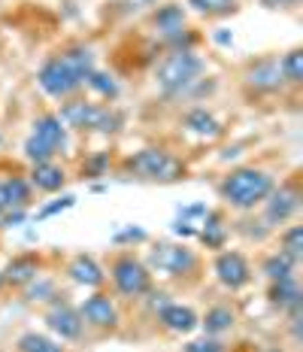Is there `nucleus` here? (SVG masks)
<instances>
[{
  "label": "nucleus",
  "mask_w": 303,
  "mask_h": 352,
  "mask_svg": "<svg viewBox=\"0 0 303 352\" xmlns=\"http://www.w3.org/2000/svg\"><path fill=\"white\" fill-rule=\"evenodd\" d=\"M113 173L118 179L128 182H143V186H176V182L188 179V161L173 152L170 146L152 143L137 152L115 158Z\"/></svg>",
  "instance_id": "nucleus-1"
},
{
  "label": "nucleus",
  "mask_w": 303,
  "mask_h": 352,
  "mask_svg": "<svg viewBox=\"0 0 303 352\" xmlns=\"http://www.w3.org/2000/svg\"><path fill=\"white\" fill-rule=\"evenodd\" d=\"M276 182H279V176L264 164H234L216 182V195L225 210L252 212L267 201V195L273 192Z\"/></svg>",
  "instance_id": "nucleus-2"
},
{
  "label": "nucleus",
  "mask_w": 303,
  "mask_h": 352,
  "mask_svg": "<svg viewBox=\"0 0 303 352\" xmlns=\"http://www.w3.org/2000/svg\"><path fill=\"white\" fill-rule=\"evenodd\" d=\"M64 128L79 137H115L124 128V113L109 100H94L85 91L61 100L58 107Z\"/></svg>",
  "instance_id": "nucleus-3"
},
{
  "label": "nucleus",
  "mask_w": 303,
  "mask_h": 352,
  "mask_svg": "<svg viewBox=\"0 0 303 352\" xmlns=\"http://www.w3.org/2000/svg\"><path fill=\"white\" fill-rule=\"evenodd\" d=\"M100 264L106 274V289L115 295L118 304H139L155 289L152 270L134 249H109Z\"/></svg>",
  "instance_id": "nucleus-4"
},
{
  "label": "nucleus",
  "mask_w": 303,
  "mask_h": 352,
  "mask_svg": "<svg viewBox=\"0 0 303 352\" xmlns=\"http://www.w3.org/2000/svg\"><path fill=\"white\" fill-rule=\"evenodd\" d=\"M143 261L152 276L173 285H194L203 276V255L182 240H155Z\"/></svg>",
  "instance_id": "nucleus-5"
},
{
  "label": "nucleus",
  "mask_w": 303,
  "mask_h": 352,
  "mask_svg": "<svg viewBox=\"0 0 303 352\" xmlns=\"http://www.w3.org/2000/svg\"><path fill=\"white\" fill-rule=\"evenodd\" d=\"M79 307V316L85 322V337L88 343H103V340H115L122 337L124 328V313L122 304L115 300L113 292L103 285V289H94L88 298H82Z\"/></svg>",
  "instance_id": "nucleus-6"
},
{
  "label": "nucleus",
  "mask_w": 303,
  "mask_h": 352,
  "mask_svg": "<svg viewBox=\"0 0 303 352\" xmlns=\"http://www.w3.org/2000/svg\"><path fill=\"white\" fill-rule=\"evenodd\" d=\"M240 91L249 104H267L285 94L282 73H279V55H255L240 70Z\"/></svg>",
  "instance_id": "nucleus-7"
},
{
  "label": "nucleus",
  "mask_w": 303,
  "mask_h": 352,
  "mask_svg": "<svg viewBox=\"0 0 303 352\" xmlns=\"http://www.w3.org/2000/svg\"><path fill=\"white\" fill-rule=\"evenodd\" d=\"M303 210V182H300V170L279 176V182L273 186V192L267 195V201L258 207L261 219L267 222L270 231L285 228L288 222H298Z\"/></svg>",
  "instance_id": "nucleus-8"
},
{
  "label": "nucleus",
  "mask_w": 303,
  "mask_h": 352,
  "mask_svg": "<svg viewBox=\"0 0 303 352\" xmlns=\"http://www.w3.org/2000/svg\"><path fill=\"white\" fill-rule=\"evenodd\" d=\"M43 322H46L52 337H58V340L67 343V346H73V349L88 343L85 322H82V316H79V307L73 304V300H67V295H61V292L43 307Z\"/></svg>",
  "instance_id": "nucleus-9"
},
{
  "label": "nucleus",
  "mask_w": 303,
  "mask_h": 352,
  "mask_svg": "<svg viewBox=\"0 0 303 352\" xmlns=\"http://www.w3.org/2000/svg\"><path fill=\"white\" fill-rule=\"evenodd\" d=\"M212 274L227 295H240L255 283V264L243 249H218L212 252Z\"/></svg>",
  "instance_id": "nucleus-10"
},
{
  "label": "nucleus",
  "mask_w": 303,
  "mask_h": 352,
  "mask_svg": "<svg viewBox=\"0 0 303 352\" xmlns=\"http://www.w3.org/2000/svg\"><path fill=\"white\" fill-rule=\"evenodd\" d=\"M36 85L43 88V94L52 100H67L73 98V94H79V91H85V82L76 76V73L70 70V64L64 61L58 52H52L43 58V64H40V70H36Z\"/></svg>",
  "instance_id": "nucleus-11"
},
{
  "label": "nucleus",
  "mask_w": 303,
  "mask_h": 352,
  "mask_svg": "<svg viewBox=\"0 0 303 352\" xmlns=\"http://www.w3.org/2000/svg\"><path fill=\"white\" fill-rule=\"evenodd\" d=\"M149 322H152L155 334H161L164 340H186V337L197 334V328H201V313L191 304L167 300L161 310L152 313Z\"/></svg>",
  "instance_id": "nucleus-12"
},
{
  "label": "nucleus",
  "mask_w": 303,
  "mask_h": 352,
  "mask_svg": "<svg viewBox=\"0 0 303 352\" xmlns=\"http://www.w3.org/2000/svg\"><path fill=\"white\" fill-rule=\"evenodd\" d=\"M43 274H46V255H43L40 249H21V252L12 255V258L3 264V270H0L6 292H19V295L31 283L40 280Z\"/></svg>",
  "instance_id": "nucleus-13"
},
{
  "label": "nucleus",
  "mask_w": 303,
  "mask_h": 352,
  "mask_svg": "<svg viewBox=\"0 0 303 352\" xmlns=\"http://www.w3.org/2000/svg\"><path fill=\"white\" fill-rule=\"evenodd\" d=\"M31 137H36V140L46 146V149L55 152V158H61V155H67V152H70V131L64 128L58 109H43V113L34 116Z\"/></svg>",
  "instance_id": "nucleus-14"
},
{
  "label": "nucleus",
  "mask_w": 303,
  "mask_h": 352,
  "mask_svg": "<svg viewBox=\"0 0 303 352\" xmlns=\"http://www.w3.org/2000/svg\"><path fill=\"white\" fill-rule=\"evenodd\" d=\"M188 28V16H186V6L182 3H161L152 6V16H149V34L155 40L164 46V52L170 49L173 36H179Z\"/></svg>",
  "instance_id": "nucleus-15"
},
{
  "label": "nucleus",
  "mask_w": 303,
  "mask_h": 352,
  "mask_svg": "<svg viewBox=\"0 0 303 352\" xmlns=\"http://www.w3.org/2000/svg\"><path fill=\"white\" fill-rule=\"evenodd\" d=\"M179 128L186 131V134L197 137V140H206V143L225 137V122L216 116V109H210L206 104H191V107L182 109Z\"/></svg>",
  "instance_id": "nucleus-16"
},
{
  "label": "nucleus",
  "mask_w": 303,
  "mask_h": 352,
  "mask_svg": "<svg viewBox=\"0 0 303 352\" xmlns=\"http://www.w3.org/2000/svg\"><path fill=\"white\" fill-rule=\"evenodd\" d=\"M197 331L212 337H234L240 331V310L234 300H212L201 313V328Z\"/></svg>",
  "instance_id": "nucleus-17"
},
{
  "label": "nucleus",
  "mask_w": 303,
  "mask_h": 352,
  "mask_svg": "<svg viewBox=\"0 0 303 352\" xmlns=\"http://www.w3.org/2000/svg\"><path fill=\"white\" fill-rule=\"evenodd\" d=\"M64 274H67L70 283L82 285V289H88V292L103 289V285H106L103 264H100L98 255H91V252H76V255H70L67 264H64Z\"/></svg>",
  "instance_id": "nucleus-18"
},
{
  "label": "nucleus",
  "mask_w": 303,
  "mask_h": 352,
  "mask_svg": "<svg viewBox=\"0 0 303 352\" xmlns=\"http://www.w3.org/2000/svg\"><path fill=\"white\" fill-rule=\"evenodd\" d=\"M27 182L34 186L36 195H58L67 188L70 173L61 161H43V164H27Z\"/></svg>",
  "instance_id": "nucleus-19"
},
{
  "label": "nucleus",
  "mask_w": 303,
  "mask_h": 352,
  "mask_svg": "<svg viewBox=\"0 0 303 352\" xmlns=\"http://www.w3.org/2000/svg\"><path fill=\"white\" fill-rule=\"evenodd\" d=\"M197 240H201V246L210 249V252L227 249V240H231V216H227L225 207L203 212V222H201V231H197Z\"/></svg>",
  "instance_id": "nucleus-20"
},
{
  "label": "nucleus",
  "mask_w": 303,
  "mask_h": 352,
  "mask_svg": "<svg viewBox=\"0 0 303 352\" xmlns=\"http://www.w3.org/2000/svg\"><path fill=\"white\" fill-rule=\"evenodd\" d=\"M231 234H236L240 240L255 243V246H264L273 237V231L267 228V222L261 219V212H258V210L236 212V219H231Z\"/></svg>",
  "instance_id": "nucleus-21"
},
{
  "label": "nucleus",
  "mask_w": 303,
  "mask_h": 352,
  "mask_svg": "<svg viewBox=\"0 0 303 352\" xmlns=\"http://www.w3.org/2000/svg\"><path fill=\"white\" fill-rule=\"evenodd\" d=\"M267 304L273 310L282 316L288 307H294L298 300H303V289H300V280L291 276V280H276V283H267V292H264Z\"/></svg>",
  "instance_id": "nucleus-22"
},
{
  "label": "nucleus",
  "mask_w": 303,
  "mask_h": 352,
  "mask_svg": "<svg viewBox=\"0 0 303 352\" xmlns=\"http://www.w3.org/2000/svg\"><path fill=\"white\" fill-rule=\"evenodd\" d=\"M298 267H300V261H291L288 255L276 252V249H270V252H264L258 258V274H264L267 283L291 280V276H298Z\"/></svg>",
  "instance_id": "nucleus-23"
},
{
  "label": "nucleus",
  "mask_w": 303,
  "mask_h": 352,
  "mask_svg": "<svg viewBox=\"0 0 303 352\" xmlns=\"http://www.w3.org/2000/svg\"><path fill=\"white\" fill-rule=\"evenodd\" d=\"M12 352H76V349L46 331H21L16 343H12Z\"/></svg>",
  "instance_id": "nucleus-24"
},
{
  "label": "nucleus",
  "mask_w": 303,
  "mask_h": 352,
  "mask_svg": "<svg viewBox=\"0 0 303 352\" xmlns=\"http://www.w3.org/2000/svg\"><path fill=\"white\" fill-rule=\"evenodd\" d=\"M279 73H282L285 91H300L303 88V46H291L279 55Z\"/></svg>",
  "instance_id": "nucleus-25"
},
{
  "label": "nucleus",
  "mask_w": 303,
  "mask_h": 352,
  "mask_svg": "<svg viewBox=\"0 0 303 352\" xmlns=\"http://www.w3.org/2000/svg\"><path fill=\"white\" fill-rule=\"evenodd\" d=\"M276 237V252L288 255L291 261H303V225L300 222H288L285 228L273 231Z\"/></svg>",
  "instance_id": "nucleus-26"
},
{
  "label": "nucleus",
  "mask_w": 303,
  "mask_h": 352,
  "mask_svg": "<svg viewBox=\"0 0 303 352\" xmlns=\"http://www.w3.org/2000/svg\"><path fill=\"white\" fill-rule=\"evenodd\" d=\"M113 164H115V155L109 149H100V152H88L79 164V176L82 179H103V176L113 173Z\"/></svg>",
  "instance_id": "nucleus-27"
},
{
  "label": "nucleus",
  "mask_w": 303,
  "mask_h": 352,
  "mask_svg": "<svg viewBox=\"0 0 303 352\" xmlns=\"http://www.w3.org/2000/svg\"><path fill=\"white\" fill-rule=\"evenodd\" d=\"M234 337H212V334H191L182 340L179 352H231Z\"/></svg>",
  "instance_id": "nucleus-28"
},
{
  "label": "nucleus",
  "mask_w": 303,
  "mask_h": 352,
  "mask_svg": "<svg viewBox=\"0 0 303 352\" xmlns=\"http://www.w3.org/2000/svg\"><path fill=\"white\" fill-rule=\"evenodd\" d=\"M186 3L197 12V16L212 19V21L227 19V16H234V12L240 10V0H186Z\"/></svg>",
  "instance_id": "nucleus-29"
},
{
  "label": "nucleus",
  "mask_w": 303,
  "mask_h": 352,
  "mask_svg": "<svg viewBox=\"0 0 303 352\" xmlns=\"http://www.w3.org/2000/svg\"><path fill=\"white\" fill-rule=\"evenodd\" d=\"M85 88H91V91L98 94L100 100H113L115 94H118V85H115V79L109 76V73H100V70H94L91 76L85 79Z\"/></svg>",
  "instance_id": "nucleus-30"
},
{
  "label": "nucleus",
  "mask_w": 303,
  "mask_h": 352,
  "mask_svg": "<svg viewBox=\"0 0 303 352\" xmlns=\"http://www.w3.org/2000/svg\"><path fill=\"white\" fill-rule=\"evenodd\" d=\"M21 149H25V161H27V164H43V161H55V152L46 149V146L36 140V137H27Z\"/></svg>",
  "instance_id": "nucleus-31"
},
{
  "label": "nucleus",
  "mask_w": 303,
  "mask_h": 352,
  "mask_svg": "<svg viewBox=\"0 0 303 352\" xmlns=\"http://www.w3.org/2000/svg\"><path fill=\"white\" fill-rule=\"evenodd\" d=\"M258 3L264 6V10H273V12H288V10H298V6L303 3V0H258Z\"/></svg>",
  "instance_id": "nucleus-32"
},
{
  "label": "nucleus",
  "mask_w": 303,
  "mask_h": 352,
  "mask_svg": "<svg viewBox=\"0 0 303 352\" xmlns=\"http://www.w3.org/2000/svg\"><path fill=\"white\" fill-rule=\"evenodd\" d=\"M158 3H161V0H124L122 6H124L128 12H131V10L137 12V10H152V6H158Z\"/></svg>",
  "instance_id": "nucleus-33"
},
{
  "label": "nucleus",
  "mask_w": 303,
  "mask_h": 352,
  "mask_svg": "<svg viewBox=\"0 0 303 352\" xmlns=\"http://www.w3.org/2000/svg\"><path fill=\"white\" fill-rule=\"evenodd\" d=\"M252 352H291L285 343H255Z\"/></svg>",
  "instance_id": "nucleus-34"
},
{
  "label": "nucleus",
  "mask_w": 303,
  "mask_h": 352,
  "mask_svg": "<svg viewBox=\"0 0 303 352\" xmlns=\"http://www.w3.org/2000/svg\"><path fill=\"white\" fill-rule=\"evenodd\" d=\"M252 346H255V343H252V340H234V346H231V352H252Z\"/></svg>",
  "instance_id": "nucleus-35"
},
{
  "label": "nucleus",
  "mask_w": 303,
  "mask_h": 352,
  "mask_svg": "<svg viewBox=\"0 0 303 352\" xmlns=\"http://www.w3.org/2000/svg\"><path fill=\"white\" fill-rule=\"evenodd\" d=\"M0 252H3V228H0Z\"/></svg>",
  "instance_id": "nucleus-36"
},
{
  "label": "nucleus",
  "mask_w": 303,
  "mask_h": 352,
  "mask_svg": "<svg viewBox=\"0 0 303 352\" xmlns=\"http://www.w3.org/2000/svg\"><path fill=\"white\" fill-rule=\"evenodd\" d=\"M3 292H6V285H3V276H0V295H3Z\"/></svg>",
  "instance_id": "nucleus-37"
},
{
  "label": "nucleus",
  "mask_w": 303,
  "mask_h": 352,
  "mask_svg": "<svg viewBox=\"0 0 303 352\" xmlns=\"http://www.w3.org/2000/svg\"><path fill=\"white\" fill-rule=\"evenodd\" d=\"M0 49H3V40H0Z\"/></svg>",
  "instance_id": "nucleus-38"
}]
</instances>
